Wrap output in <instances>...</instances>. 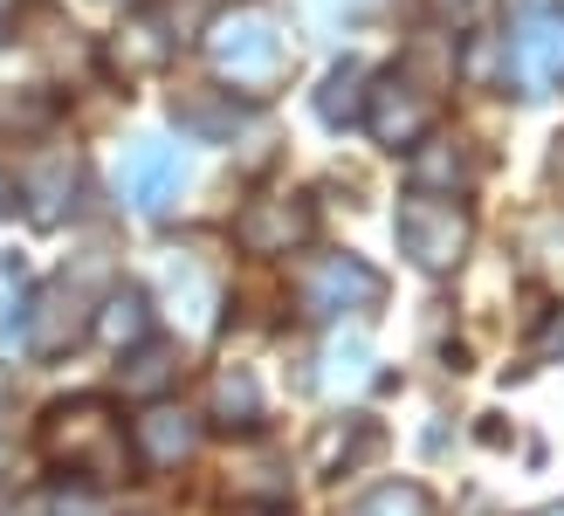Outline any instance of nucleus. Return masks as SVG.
<instances>
[{
    "label": "nucleus",
    "instance_id": "1",
    "mask_svg": "<svg viewBox=\"0 0 564 516\" xmlns=\"http://www.w3.org/2000/svg\"><path fill=\"white\" fill-rule=\"evenodd\" d=\"M207 63L248 104L275 90L282 69H290V35H282V21L269 14V0H241V8L214 14V28H207Z\"/></svg>",
    "mask_w": 564,
    "mask_h": 516
},
{
    "label": "nucleus",
    "instance_id": "2",
    "mask_svg": "<svg viewBox=\"0 0 564 516\" xmlns=\"http://www.w3.org/2000/svg\"><path fill=\"white\" fill-rule=\"evenodd\" d=\"M42 454L63 469V482L104 490V482L124 475L131 441H124L118 413H110V399H63V407L48 413V427H42Z\"/></svg>",
    "mask_w": 564,
    "mask_h": 516
},
{
    "label": "nucleus",
    "instance_id": "3",
    "mask_svg": "<svg viewBox=\"0 0 564 516\" xmlns=\"http://www.w3.org/2000/svg\"><path fill=\"white\" fill-rule=\"evenodd\" d=\"M392 235H400V255L427 276H447L468 255L475 227H468V207L462 200H434V193H406L400 214H392Z\"/></svg>",
    "mask_w": 564,
    "mask_h": 516
},
{
    "label": "nucleus",
    "instance_id": "4",
    "mask_svg": "<svg viewBox=\"0 0 564 516\" xmlns=\"http://www.w3.org/2000/svg\"><path fill=\"white\" fill-rule=\"evenodd\" d=\"M296 297L317 324L330 318H372L386 303V276L372 262H358V255H310L296 269Z\"/></svg>",
    "mask_w": 564,
    "mask_h": 516
},
{
    "label": "nucleus",
    "instance_id": "5",
    "mask_svg": "<svg viewBox=\"0 0 564 516\" xmlns=\"http://www.w3.org/2000/svg\"><path fill=\"white\" fill-rule=\"evenodd\" d=\"M358 125L372 131L386 152H413L420 138H434L441 110H434V97L420 90L406 69H372V83H365V110H358Z\"/></svg>",
    "mask_w": 564,
    "mask_h": 516
},
{
    "label": "nucleus",
    "instance_id": "6",
    "mask_svg": "<svg viewBox=\"0 0 564 516\" xmlns=\"http://www.w3.org/2000/svg\"><path fill=\"white\" fill-rule=\"evenodd\" d=\"M90 331V318H83V297H76V282H42L35 297H28L8 331H0V344H21L28 358H55V352H69V344Z\"/></svg>",
    "mask_w": 564,
    "mask_h": 516
},
{
    "label": "nucleus",
    "instance_id": "7",
    "mask_svg": "<svg viewBox=\"0 0 564 516\" xmlns=\"http://www.w3.org/2000/svg\"><path fill=\"white\" fill-rule=\"evenodd\" d=\"M317 235V207H310V193H275V200H248L235 214V241L248 255H290Z\"/></svg>",
    "mask_w": 564,
    "mask_h": 516
},
{
    "label": "nucleus",
    "instance_id": "8",
    "mask_svg": "<svg viewBox=\"0 0 564 516\" xmlns=\"http://www.w3.org/2000/svg\"><path fill=\"white\" fill-rule=\"evenodd\" d=\"M118 186H124V200L138 214H173V200H180V186H186V159H180V146H165V138H138V146L124 152V165H118Z\"/></svg>",
    "mask_w": 564,
    "mask_h": 516
},
{
    "label": "nucleus",
    "instance_id": "9",
    "mask_svg": "<svg viewBox=\"0 0 564 516\" xmlns=\"http://www.w3.org/2000/svg\"><path fill=\"white\" fill-rule=\"evenodd\" d=\"M193 448H200V420L173 407V399H152L131 427V454L145 469H180V462H193Z\"/></svg>",
    "mask_w": 564,
    "mask_h": 516
},
{
    "label": "nucleus",
    "instance_id": "10",
    "mask_svg": "<svg viewBox=\"0 0 564 516\" xmlns=\"http://www.w3.org/2000/svg\"><path fill=\"white\" fill-rule=\"evenodd\" d=\"M502 55H510L517 83H530V90H551V83L564 76V14H538L517 28V42H502Z\"/></svg>",
    "mask_w": 564,
    "mask_h": 516
},
{
    "label": "nucleus",
    "instance_id": "11",
    "mask_svg": "<svg viewBox=\"0 0 564 516\" xmlns=\"http://www.w3.org/2000/svg\"><path fill=\"white\" fill-rule=\"evenodd\" d=\"M173 118H180V131L207 138V146H235V131L256 118V104L235 97V90H180L173 97Z\"/></svg>",
    "mask_w": 564,
    "mask_h": 516
},
{
    "label": "nucleus",
    "instance_id": "12",
    "mask_svg": "<svg viewBox=\"0 0 564 516\" xmlns=\"http://www.w3.org/2000/svg\"><path fill=\"white\" fill-rule=\"evenodd\" d=\"M406 172H413V193H434V200H455L475 186V159L462 138H420L406 152Z\"/></svg>",
    "mask_w": 564,
    "mask_h": 516
},
{
    "label": "nucleus",
    "instance_id": "13",
    "mask_svg": "<svg viewBox=\"0 0 564 516\" xmlns=\"http://www.w3.org/2000/svg\"><path fill=\"white\" fill-rule=\"evenodd\" d=\"M97 337L110 344V352H138V344L152 337V297L138 290V282H124V290H110L104 310H97Z\"/></svg>",
    "mask_w": 564,
    "mask_h": 516
},
{
    "label": "nucleus",
    "instance_id": "14",
    "mask_svg": "<svg viewBox=\"0 0 564 516\" xmlns=\"http://www.w3.org/2000/svg\"><path fill=\"white\" fill-rule=\"evenodd\" d=\"M365 83H372V69H365L358 55H345V63L324 76V90H317V118H324V125H358V110H365Z\"/></svg>",
    "mask_w": 564,
    "mask_h": 516
},
{
    "label": "nucleus",
    "instance_id": "15",
    "mask_svg": "<svg viewBox=\"0 0 564 516\" xmlns=\"http://www.w3.org/2000/svg\"><path fill=\"white\" fill-rule=\"evenodd\" d=\"M69 180H76V165H69L63 152H42L35 165L21 172V193L35 200V221H42V227L63 221V193H69Z\"/></svg>",
    "mask_w": 564,
    "mask_h": 516
},
{
    "label": "nucleus",
    "instance_id": "16",
    "mask_svg": "<svg viewBox=\"0 0 564 516\" xmlns=\"http://www.w3.org/2000/svg\"><path fill=\"white\" fill-rule=\"evenodd\" d=\"M214 420L220 427H256L262 420V379L248 365H228L214 379Z\"/></svg>",
    "mask_w": 564,
    "mask_h": 516
},
{
    "label": "nucleus",
    "instance_id": "17",
    "mask_svg": "<svg viewBox=\"0 0 564 516\" xmlns=\"http://www.w3.org/2000/svg\"><path fill=\"white\" fill-rule=\"evenodd\" d=\"M180 379V352H173V344H138V352H131V365H124V393L131 399H165V386H173Z\"/></svg>",
    "mask_w": 564,
    "mask_h": 516
},
{
    "label": "nucleus",
    "instance_id": "18",
    "mask_svg": "<svg viewBox=\"0 0 564 516\" xmlns=\"http://www.w3.org/2000/svg\"><path fill=\"white\" fill-rule=\"evenodd\" d=\"M379 448V427L372 420H345V427H324V434H317V469L324 475H337V462H358V454H372Z\"/></svg>",
    "mask_w": 564,
    "mask_h": 516
},
{
    "label": "nucleus",
    "instance_id": "19",
    "mask_svg": "<svg viewBox=\"0 0 564 516\" xmlns=\"http://www.w3.org/2000/svg\"><path fill=\"white\" fill-rule=\"evenodd\" d=\"M351 516H441V509H434V496L420 490V482H379L372 496L351 503Z\"/></svg>",
    "mask_w": 564,
    "mask_h": 516
},
{
    "label": "nucleus",
    "instance_id": "20",
    "mask_svg": "<svg viewBox=\"0 0 564 516\" xmlns=\"http://www.w3.org/2000/svg\"><path fill=\"white\" fill-rule=\"evenodd\" d=\"M48 516H110V496L90 490V482H63L55 503H48Z\"/></svg>",
    "mask_w": 564,
    "mask_h": 516
},
{
    "label": "nucleus",
    "instance_id": "21",
    "mask_svg": "<svg viewBox=\"0 0 564 516\" xmlns=\"http://www.w3.org/2000/svg\"><path fill=\"white\" fill-rule=\"evenodd\" d=\"M538 352H544V358H557V352H564V303H557L551 318H544V331H538Z\"/></svg>",
    "mask_w": 564,
    "mask_h": 516
},
{
    "label": "nucleus",
    "instance_id": "22",
    "mask_svg": "<svg viewBox=\"0 0 564 516\" xmlns=\"http://www.w3.org/2000/svg\"><path fill=\"white\" fill-rule=\"evenodd\" d=\"M8 200H14V180H8V172H0V214H8Z\"/></svg>",
    "mask_w": 564,
    "mask_h": 516
},
{
    "label": "nucleus",
    "instance_id": "23",
    "mask_svg": "<svg viewBox=\"0 0 564 516\" xmlns=\"http://www.w3.org/2000/svg\"><path fill=\"white\" fill-rule=\"evenodd\" d=\"M0 469H8V434H0Z\"/></svg>",
    "mask_w": 564,
    "mask_h": 516
},
{
    "label": "nucleus",
    "instance_id": "24",
    "mask_svg": "<svg viewBox=\"0 0 564 516\" xmlns=\"http://www.w3.org/2000/svg\"><path fill=\"white\" fill-rule=\"evenodd\" d=\"M118 8H145V0H118Z\"/></svg>",
    "mask_w": 564,
    "mask_h": 516
},
{
    "label": "nucleus",
    "instance_id": "25",
    "mask_svg": "<svg viewBox=\"0 0 564 516\" xmlns=\"http://www.w3.org/2000/svg\"><path fill=\"white\" fill-rule=\"evenodd\" d=\"M544 516H564V509H544Z\"/></svg>",
    "mask_w": 564,
    "mask_h": 516
},
{
    "label": "nucleus",
    "instance_id": "26",
    "mask_svg": "<svg viewBox=\"0 0 564 516\" xmlns=\"http://www.w3.org/2000/svg\"><path fill=\"white\" fill-rule=\"evenodd\" d=\"M0 8H8V0H0Z\"/></svg>",
    "mask_w": 564,
    "mask_h": 516
}]
</instances>
